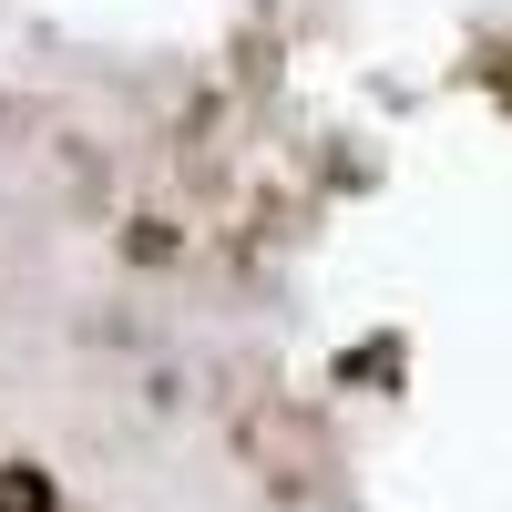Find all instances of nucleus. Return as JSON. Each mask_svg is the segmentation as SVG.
<instances>
[{"label":"nucleus","mask_w":512,"mask_h":512,"mask_svg":"<svg viewBox=\"0 0 512 512\" xmlns=\"http://www.w3.org/2000/svg\"><path fill=\"white\" fill-rule=\"evenodd\" d=\"M0 492H11V512H52V482H41V472H11Z\"/></svg>","instance_id":"1"}]
</instances>
